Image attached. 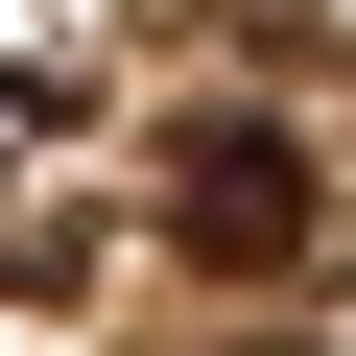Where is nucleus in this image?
Segmentation results:
<instances>
[{
  "label": "nucleus",
  "instance_id": "f257e3e1",
  "mask_svg": "<svg viewBox=\"0 0 356 356\" xmlns=\"http://www.w3.org/2000/svg\"><path fill=\"white\" fill-rule=\"evenodd\" d=\"M143 214L191 238L214 285H261V261H309V214H332V191H309V143H285V119H191V143L143 166Z\"/></svg>",
  "mask_w": 356,
  "mask_h": 356
},
{
  "label": "nucleus",
  "instance_id": "f03ea898",
  "mask_svg": "<svg viewBox=\"0 0 356 356\" xmlns=\"http://www.w3.org/2000/svg\"><path fill=\"white\" fill-rule=\"evenodd\" d=\"M95 238H72V119H48V72H0V285H72Z\"/></svg>",
  "mask_w": 356,
  "mask_h": 356
},
{
  "label": "nucleus",
  "instance_id": "7ed1b4c3",
  "mask_svg": "<svg viewBox=\"0 0 356 356\" xmlns=\"http://www.w3.org/2000/svg\"><path fill=\"white\" fill-rule=\"evenodd\" d=\"M261 356H356V332H261Z\"/></svg>",
  "mask_w": 356,
  "mask_h": 356
}]
</instances>
